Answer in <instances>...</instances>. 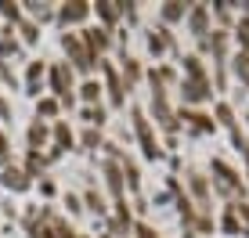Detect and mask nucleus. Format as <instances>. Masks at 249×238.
<instances>
[{"label":"nucleus","mask_w":249,"mask_h":238,"mask_svg":"<svg viewBox=\"0 0 249 238\" xmlns=\"http://www.w3.org/2000/svg\"><path fill=\"white\" fill-rule=\"evenodd\" d=\"M22 90L29 94L33 101H36L40 94H47L44 90V80H47V62L44 58H25V69H22Z\"/></svg>","instance_id":"nucleus-5"},{"label":"nucleus","mask_w":249,"mask_h":238,"mask_svg":"<svg viewBox=\"0 0 249 238\" xmlns=\"http://www.w3.org/2000/svg\"><path fill=\"white\" fill-rule=\"evenodd\" d=\"M51 148H58L62 155H69V152H76V130H72V123H69L65 116L51 123Z\"/></svg>","instance_id":"nucleus-12"},{"label":"nucleus","mask_w":249,"mask_h":238,"mask_svg":"<svg viewBox=\"0 0 249 238\" xmlns=\"http://www.w3.org/2000/svg\"><path fill=\"white\" fill-rule=\"evenodd\" d=\"M116 69H119V76H123V83L130 90L144 80V62H141V58H134L130 51H116Z\"/></svg>","instance_id":"nucleus-11"},{"label":"nucleus","mask_w":249,"mask_h":238,"mask_svg":"<svg viewBox=\"0 0 249 238\" xmlns=\"http://www.w3.org/2000/svg\"><path fill=\"white\" fill-rule=\"evenodd\" d=\"M15 36H18V44L29 51V47H40V40H44V29H40L36 22H29V18H22L18 25H15Z\"/></svg>","instance_id":"nucleus-21"},{"label":"nucleus","mask_w":249,"mask_h":238,"mask_svg":"<svg viewBox=\"0 0 249 238\" xmlns=\"http://www.w3.org/2000/svg\"><path fill=\"white\" fill-rule=\"evenodd\" d=\"M188 184H192V191L199 195V199H206V181H202V173H192V181H188Z\"/></svg>","instance_id":"nucleus-34"},{"label":"nucleus","mask_w":249,"mask_h":238,"mask_svg":"<svg viewBox=\"0 0 249 238\" xmlns=\"http://www.w3.org/2000/svg\"><path fill=\"white\" fill-rule=\"evenodd\" d=\"M62 209L69 217H83V199L80 191H62Z\"/></svg>","instance_id":"nucleus-27"},{"label":"nucleus","mask_w":249,"mask_h":238,"mask_svg":"<svg viewBox=\"0 0 249 238\" xmlns=\"http://www.w3.org/2000/svg\"><path fill=\"white\" fill-rule=\"evenodd\" d=\"M98 80H101V90H105V108H108V112H126L130 87L123 83V76H119L112 58H101V62H98Z\"/></svg>","instance_id":"nucleus-1"},{"label":"nucleus","mask_w":249,"mask_h":238,"mask_svg":"<svg viewBox=\"0 0 249 238\" xmlns=\"http://www.w3.org/2000/svg\"><path fill=\"white\" fill-rule=\"evenodd\" d=\"M11 58H25V47L18 44L11 25H4V33H0V62H11Z\"/></svg>","instance_id":"nucleus-20"},{"label":"nucleus","mask_w":249,"mask_h":238,"mask_svg":"<svg viewBox=\"0 0 249 238\" xmlns=\"http://www.w3.org/2000/svg\"><path fill=\"white\" fill-rule=\"evenodd\" d=\"M0 188L7 191V199H11V195H25V191H33V181L25 177V170L18 166V159H15L11 166L0 170Z\"/></svg>","instance_id":"nucleus-10"},{"label":"nucleus","mask_w":249,"mask_h":238,"mask_svg":"<svg viewBox=\"0 0 249 238\" xmlns=\"http://www.w3.org/2000/svg\"><path fill=\"white\" fill-rule=\"evenodd\" d=\"M0 33H4V25H0Z\"/></svg>","instance_id":"nucleus-35"},{"label":"nucleus","mask_w":249,"mask_h":238,"mask_svg":"<svg viewBox=\"0 0 249 238\" xmlns=\"http://www.w3.org/2000/svg\"><path fill=\"white\" fill-rule=\"evenodd\" d=\"M22 18H25V15H22L18 0H0V25H11V29H15Z\"/></svg>","instance_id":"nucleus-22"},{"label":"nucleus","mask_w":249,"mask_h":238,"mask_svg":"<svg viewBox=\"0 0 249 238\" xmlns=\"http://www.w3.org/2000/svg\"><path fill=\"white\" fill-rule=\"evenodd\" d=\"M15 119V105H11V98L0 90V123H11Z\"/></svg>","instance_id":"nucleus-31"},{"label":"nucleus","mask_w":249,"mask_h":238,"mask_svg":"<svg viewBox=\"0 0 249 238\" xmlns=\"http://www.w3.org/2000/svg\"><path fill=\"white\" fill-rule=\"evenodd\" d=\"M54 11H58V4H51V0H25L22 4V15L29 22H36L40 29H44L47 22H54Z\"/></svg>","instance_id":"nucleus-14"},{"label":"nucleus","mask_w":249,"mask_h":238,"mask_svg":"<svg viewBox=\"0 0 249 238\" xmlns=\"http://www.w3.org/2000/svg\"><path fill=\"white\" fill-rule=\"evenodd\" d=\"M90 0H65V4H58V11H54V22L62 25V33L65 29H72V33H80L83 25H90Z\"/></svg>","instance_id":"nucleus-4"},{"label":"nucleus","mask_w":249,"mask_h":238,"mask_svg":"<svg viewBox=\"0 0 249 238\" xmlns=\"http://www.w3.org/2000/svg\"><path fill=\"white\" fill-rule=\"evenodd\" d=\"M184 15H188V7L184 4H162L159 7V25H174V22H184Z\"/></svg>","instance_id":"nucleus-23"},{"label":"nucleus","mask_w":249,"mask_h":238,"mask_svg":"<svg viewBox=\"0 0 249 238\" xmlns=\"http://www.w3.org/2000/svg\"><path fill=\"white\" fill-rule=\"evenodd\" d=\"M98 177L108 191V202L116 199H126V181H123V166L112 163V159H98Z\"/></svg>","instance_id":"nucleus-6"},{"label":"nucleus","mask_w":249,"mask_h":238,"mask_svg":"<svg viewBox=\"0 0 249 238\" xmlns=\"http://www.w3.org/2000/svg\"><path fill=\"white\" fill-rule=\"evenodd\" d=\"M47 144H51V123L33 116L25 126V152H47Z\"/></svg>","instance_id":"nucleus-13"},{"label":"nucleus","mask_w":249,"mask_h":238,"mask_svg":"<svg viewBox=\"0 0 249 238\" xmlns=\"http://www.w3.org/2000/svg\"><path fill=\"white\" fill-rule=\"evenodd\" d=\"M76 101L83 105H101L105 101V90H101V80L98 76H87V80H76Z\"/></svg>","instance_id":"nucleus-15"},{"label":"nucleus","mask_w":249,"mask_h":238,"mask_svg":"<svg viewBox=\"0 0 249 238\" xmlns=\"http://www.w3.org/2000/svg\"><path fill=\"white\" fill-rule=\"evenodd\" d=\"M15 163V152H11V134L0 126V170L4 166H11Z\"/></svg>","instance_id":"nucleus-29"},{"label":"nucleus","mask_w":249,"mask_h":238,"mask_svg":"<svg viewBox=\"0 0 249 238\" xmlns=\"http://www.w3.org/2000/svg\"><path fill=\"white\" fill-rule=\"evenodd\" d=\"M130 134H134V141H137V148H141V155L144 159H162V144L156 137V126H152V119L141 112V108H130Z\"/></svg>","instance_id":"nucleus-2"},{"label":"nucleus","mask_w":249,"mask_h":238,"mask_svg":"<svg viewBox=\"0 0 249 238\" xmlns=\"http://www.w3.org/2000/svg\"><path fill=\"white\" fill-rule=\"evenodd\" d=\"M130 238H159V227H156V224H148V220H134Z\"/></svg>","instance_id":"nucleus-30"},{"label":"nucleus","mask_w":249,"mask_h":238,"mask_svg":"<svg viewBox=\"0 0 249 238\" xmlns=\"http://www.w3.org/2000/svg\"><path fill=\"white\" fill-rule=\"evenodd\" d=\"M0 213H4V217H7V220L15 224V220H18V206H15L11 199H4V202H0Z\"/></svg>","instance_id":"nucleus-33"},{"label":"nucleus","mask_w":249,"mask_h":238,"mask_svg":"<svg viewBox=\"0 0 249 238\" xmlns=\"http://www.w3.org/2000/svg\"><path fill=\"white\" fill-rule=\"evenodd\" d=\"M90 15L98 18L101 29L116 33L119 25H123V4L119 0H90Z\"/></svg>","instance_id":"nucleus-9"},{"label":"nucleus","mask_w":249,"mask_h":238,"mask_svg":"<svg viewBox=\"0 0 249 238\" xmlns=\"http://www.w3.org/2000/svg\"><path fill=\"white\" fill-rule=\"evenodd\" d=\"M184 22L192 25V33H195V36H202V33H206V22H210V15H206V7H188Z\"/></svg>","instance_id":"nucleus-24"},{"label":"nucleus","mask_w":249,"mask_h":238,"mask_svg":"<svg viewBox=\"0 0 249 238\" xmlns=\"http://www.w3.org/2000/svg\"><path fill=\"white\" fill-rule=\"evenodd\" d=\"M33 116L44 119V123H54V119H62V101L51 98V94H40L33 101Z\"/></svg>","instance_id":"nucleus-19"},{"label":"nucleus","mask_w":249,"mask_h":238,"mask_svg":"<svg viewBox=\"0 0 249 238\" xmlns=\"http://www.w3.org/2000/svg\"><path fill=\"white\" fill-rule=\"evenodd\" d=\"M33 188H40V199H47V202H54L58 195H62V188H58V181H54L51 173H44L36 184H33Z\"/></svg>","instance_id":"nucleus-26"},{"label":"nucleus","mask_w":249,"mask_h":238,"mask_svg":"<svg viewBox=\"0 0 249 238\" xmlns=\"http://www.w3.org/2000/svg\"><path fill=\"white\" fill-rule=\"evenodd\" d=\"M76 112H80V123L83 126H94V130H105L108 123H112V112H108L105 108V101H101V105H83V108H76Z\"/></svg>","instance_id":"nucleus-16"},{"label":"nucleus","mask_w":249,"mask_h":238,"mask_svg":"<svg viewBox=\"0 0 249 238\" xmlns=\"http://www.w3.org/2000/svg\"><path fill=\"white\" fill-rule=\"evenodd\" d=\"M0 87H7V90H22V80H18V72H15L7 62H0Z\"/></svg>","instance_id":"nucleus-28"},{"label":"nucleus","mask_w":249,"mask_h":238,"mask_svg":"<svg viewBox=\"0 0 249 238\" xmlns=\"http://www.w3.org/2000/svg\"><path fill=\"white\" fill-rule=\"evenodd\" d=\"M87 177V184H83V191H80V199H83V213H94L101 220V224H105V217H108V206H112V202H108V195L98 188V184H94V177L90 173H83Z\"/></svg>","instance_id":"nucleus-7"},{"label":"nucleus","mask_w":249,"mask_h":238,"mask_svg":"<svg viewBox=\"0 0 249 238\" xmlns=\"http://www.w3.org/2000/svg\"><path fill=\"white\" fill-rule=\"evenodd\" d=\"M18 224H22V231H33L40 224V202H25L22 213H18Z\"/></svg>","instance_id":"nucleus-25"},{"label":"nucleus","mask_w":249,"mask_h":238,"mask_svg":"<svg viewBox=\"0 0 249 238\" xmlns=\"http://www.w3.org/2000/svg\"><path fill=\"white\" fill-rule=\"evenodd\" d=\"M119 166H123V181H126V199H137V195H141V166H137V159L130 155V152H126L123 159H119Z\"/></svg>","instance_id":"nucleus-17"},{"label":"nucleus","mask_w":249,"mask_h":238,"mask_svg":"<svg viewBox=\"0 0 249 238\" xmlns=\"http://www.w3.org/2000/svg\"><path fill=\"white\" fill-rule=\"evenodd\" d=\"M101 144H105V130H94V126H80V130H76V148H80V152L98 155Z\"/></svg>","instance_id":"nucleus-18"},{"label":"nucleus","mask_w":249,"mask_h":238,"mask_svg":"<svg viewBox=\"0 0 249 238\" xmlns=\"http://www.w3.org/2000/svg\"><path fill=\"white\" fill-rule=\"evenodd\" d=\"M80 40H83V47H87V54L94 58V62H101V58H108V54L116 51V33L101 29L98 22L83 25V29H80Z\"/></svg>","instance_id":"nucleus-3"},{"label":"nucleus","mask_w":249,"mask_h":238,"mask_svg":"<svg viewBox=\"0 0 249 238\" xmlns=\"http://www.w3.org/2000/svg\"><path fill=\"white\" fill-rule=\"evenodd\" d=\"M184 119L195 126V130H210V126H213V123H210V119H206L202 112H184Z\"/></svg>","instance_id":"nucleus-32"},{"label":"nucleus","mask_w":249,"mask_h":238,"mask_svg":"<svg viewBox=\"0 0 249 238\" xmlns=\"http://www.w3.org/2000/svg\"><path fill=\"white\" fill-rule=\"evenodd\" d=\"M148 105H152V116H156V123L162 126V130H170V134H174V130H177V119H174V108H170L166 87L152 83V90H148Z\"/></svg>","instance_id":"nucleus-8"}]
</instances>
